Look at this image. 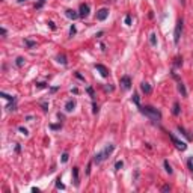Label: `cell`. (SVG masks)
<instances>
[{"mask_svg": "<svg viewBox=\"0 0 193 193\" xmlns=\"http://www.w3.org/2000/svg\"><path fill=\"white\" fill-rule=\"evenodd\" d=\"M140 112H142L145 116L150 118L151 121H154V122H159L160 119H161L160 110H157L155 107H152V106H143V107H140Z\"/></svg>", "mask_w": 193, "mask_h": 193, "instance_id": "6da1fadb", "label": "cell"}, {"mask_svg": "<svg viewBox=\"0 0 193 193\" xmlns=\"http://www.w3.org/2000/svg\"><path fill=\"white\" fill-rule=\"evenodd\" d=\"M113 150H115V145L109 143V145H107V146H106L103 151H100L98 154H95V155H94V163H95V165H100L103 160H106L110 155V154L113 152Z\"/></svg>", "mask_w": 193, "mask_h": 193, "instance_id": "7a4b0ae2", "label": "cell"}, {"mask_svg": "<svg viewBox=\"0 0 193 193\" xmlns=\"http://www.w3.org/2000/svg\"><path fill=\"white\" fill-rule=\"evenodd\" d=\"M181 33H183V20H178L175 26V30H174V42L178 44L181 39Z\"/></svg>", "mask_w": 193, "mask_h": 193, "instance_id": "3957f363", "label": "cell"}, {"mask_svg": "<svg viewBox=\"0 0 193 193\" xmlns=\"http://www.w3.org/2000/svg\"><path fill=\"white\" fill-rule=\"evenodd\" d=\"M169 137H170V140L174 142V145H175L178 150H181V151H185V150H187V145H185V142L180 140V139H176V137L172 135V133H169Z\"/></svg>", "mask_w": 193, "mask_h": 193, "instance_id": "277c9868", "label": "cell"}, {"mask_svg": "<svg viewBox=\"0 0 193 193\" xmlns=\"http://www.w3.org/2000/svg\"><path fill=\"white\" fill-rule=\"evenodd\" d=\"M119 84H121V88H122L124 91H128V89L131 88V79H130L128 76L121 77V80H119Z\"/></svg>", "mask_w": 193, "mask_h": 193, "instance_id": "5b68a950", "label": "cell"}, {"mask_svg": "<svg viewBox=\"0 0 193 193\" xmlns=\"http://www.w3.org/2000/svg\"><path fill=\"white\" fill-rule=\"evenodd\" d=\"M107 17H109V9L101 8L100 11L97 12V20H98V21H104Z\"/></svg>", "mask_w": 193, "mask_h": 193, "instance_id": "8992f818", "label": "cell"}, {"mask_svg": "<svg viewBox=\"0 0 193 193\" xmlns=\"http://www.w3.org/2000/svg\"><path fill=\"white\" fill-rule=\"evenodd\" d=\"M79 15L82 18H86L89 15V5H88V3H82V5H80V12H79Z\"/></svg>", "mask_w": 193, "mask_h": 193, "instance_id": "52a82bcc", "label": "cell"}, {"mask_svg": "<svg viewBox=\"0 0 193 193\" xmlns=\"http://www.w3.org/2000/svg\"><path fill=\"white\" fill-rule=\"evenodd\" d=\"M95 68H97V69L100 71V74H101L103 77H109V69L104 67V65H101V63H97V65H95Z\"/></svg>", "mask_w": 193, "mask_h": 193, "instance_id": "ba28073f", "label": "cell"}, {"mask_svg": "<svg viewBox=\"0 0 193 193\" xmlns=\"http://www.w3.org/2000/svg\"><path fill=\"white\" fill-rule=\"evenodd\" d=\"M74 107H76V100L71 98V100H68L67 103H65V110H67V112H73Z\"/></svg>", "mask_w": 193, "mask_h": 193, "instance_id": "9c48e42d", "label": "cell"}, {"mask_svg": "<svg viewBox=\"0 0 193 193\" xmlns=\"http://www.w3.org/2000/svg\"><path fill=\"white\" fill-rule=\"evenodd\" d=\"M140 89H142V92H145L146 95H150L151 94V86H150V83H146V82H142L140 83Z\"/></svg>", "mask_w": 193, "mask_h": 193, "instance_id": "30bf717a", "label": "cell"}, {"mask_svg": "<svg viewBox=\"0 0 193 193\" xmlns=\"http://www.w3.org/2000/svg\"><path fill=\"white\" fill-rule=\"evenodd\" d=\"M65 15H67L69 20H76L77 17H80L76 11H73V9H67V11H65Z\"/></svg>", "mask_w": 193, "mask_h": 193, "instance_id": "8fae6325", "label": "cell"}, {"mask_svg": "<svg viewBox=\"0 0 193 193\" xmlns=\"http://www.w3.org/2000/svg\"><path fill=\"white\" fill-rule=\"evenodd\" d=\"M73 176H74V184L79 185L80 181H79V168H73Z\"/></svg>", "mask_w": 193, "mask_h": 193, "instance_id": "7c38bea8", "label": "cell"}, {"mask_svg": "<svg viewBox=\"0 0 193 193\" xmlns=\"http://www.w3.org/2000/svg\"><path fill=\"white\" fill-rule=\"evenodd\" d=\"M150 44H151L152 47H155V45H157V35H155V33L150 35Z\"/></svg>", "mask_w": 193, "mask_h": 193, "instance_id": "4fadbf2b", "label": "cell"}, {"mask_svg": "<svg viewBox=\"0 0 193 193\" xmlns=\"http://www.w3.org/2000/svg\"><path fill=\"white\" fill-rule=\"evenodd\" d=\"M178 91H180V92H181V95H183V97H187V91H185L184 84L181 83V82H180V83H178Z\"/></svg>", "mask_w": 193, "mask_h": 193, "instance_id": "5bb4252c", "label": "cell"}, {"mask_svg": "<svg viewBox=\"0 0 193 193\" xmlns=\"http://www.w3.org/2000/svg\"><path fill=\"white\" fill-rule=\"evenodd\" d=\"M56 59H58V62H59V63H62V65H67V63H68V62H67V58H65L63 54H59V56H58Z\"/></svg>", "mask_w": 193, "mask_h": 193, "instance_id": "9a60e30c", "label": "cell"}, {"mask_svg": "<svg viewBox=\"0 0 193 193\" xmlns=\"http://www.w3.org/2000/svg\"><path fill=\"white\" fill-rule=\"evenodd\" d=\"M172 113H174L175 116L180 115V104H178V103H174V110H172Z\"/></svg>", "mask_w": 193, "mask_h": 193, "instance_id": "2e32d148", "label": "cell"}, {"mask_svg": "<svg viewBox=\"0 0 193 193\" xmlns=\"http://www.w3.org/2000/svg\"><path fill=\"white\" fill-rule=\"evenodd\" d=\"M133 103H135L136 106H139V107H140V100H139V94H133Z\"/></svg>", "mask_w": 193, "mask_h": 193, "instance_id": "e0dca14e", "label": "cell"}, {"mask_svg": "<svg viewBox=\"0 0 193 193\" xmlns=\"http://www.w3.org/2000/svg\"><path fill=\"white\" fill-rule=\"evenodd\" d=\"M24 60H26V59H24V58H21V56H20V58H17V60H15L17 67H23V65H24Z\"/></svg>", "mask_w": 193, "mask_h": 193, "instance_id": "ac0fdd59", "label": "cell"}, {"mask_svg": "<svg viewBox=\"0 0 193 193\" xmlns=\"http://www.w3.org/2000/svg\"><path fill=\"white\" fill-rule=\"evenodd\" d=\"M24 44L29 47V48H33L35 45H36V42L35 41H29V39H24Z\"/></svg>", "mask_w": 193, "mask_h": 193, "instance_id": "d6986e66", "label": "cell"}, {"mask_svg": "<svg viewBox=\"0 0 193 193\" xmlns=\"http://www.w3.org/2000/svg\"><path fill=\"white\" fill-rule=\"evenodd\" d=\"M165 169H166V172H168V174H172V172H174V170H172V166L169 165L168 161H165Z\"/></svg>", "mask_w": 193, "mask_h": 193, "instance_id": "ffe728a7", "label": "cell"}, {"mask_svg": "<svg viewBox=\"0 0 193 193\" xmlns=\"http://www.w3.org/2000/svg\"><path fill=\"white\" fill-rule=\"evenodd\" d=\"M178 130H180V131H181V133H183V135H184L185 137H187V139L190 140V136H189V133L185 131V130H184V128H183V127H181V125H178Z\"/></svg>", "mask_w": 193, "mask_h": 193, "instance_id": "44dd1931", "label": "cell"}, {"mask_svg": "<svg viewBox=\"0 0 193 193\" xmlns=\"http://www.w3.org/2000/svg\"><path fill=\"white\" fill-rule=\"evenodd\" d=\"M122 166H124V161H122V160H121V161H116V163H115V169H116V170H119V169L122 168Z\"/></svg>", "mask_w": 193, "mask_h": 193, "instance_id": "7402d4cb", "label": "cell"}, {"mask_svg": "<svg viewBox=\"0 0 193 193\" xmlns=\"http://www.w3.org/2000/svg\"><path fill=\"white\" fill-rule=\"evenodd\" d=\"M56 187H58V189H65V185L60 183V178H58V180H56Z\"/></svg>", "mask_w": 193, "mask_h": 193, "instance_id": "603a6c76", "label": "cell"}, {"mask_svg": "<svg viewBox=\"0 0 193 193\" xmlns=\"http://www.w3.org/2000/svg\"><path fill=\"white\" fill-rule=\"evenodd\" d=\"M76 27H74V26H71V27H69V36H74V35H76Z\"/></svg>", "mask_w": 193, "mask_h": 193, "instance_id": "cb8c5ba5", "label": "cell"}, {"mask_svg": "<svg viewBox=\"0 0 193 193\" xmlns=\"http://www.w3.org/2000/svg\"><path fill=\"white\" fill-rule=\"evenodd\" d=\"M2 97H3V98H6V100H15L12 95H8V94H5V92H2Z\"/></svg>", "mask_w": 193, "mask_h": 193, "instance_id": "d4e9b609", "label": "cell"}, {"mask_svg": "<svg viewBox=\"0 0 193 193\" xmlns=\"http://www.w3.org/2000/svg\"><path fill=\"white\" fill-rule=\"evenodd\" d=\"M68 161V152H63L62 154V163H67Z\"/></svg>", "mask_w": 193, "mask_h": 193, "instance_id": "484cf974", "label": "cell"}, {"mask_svg": "<svg viewBox=\"0 0 193 193\" xmlns=\"http://www.w3.org/2000/svg\"><path fill=\"white\" fill-rule=\"evenodd\" d=\"M187 165H189V168H190V170L193 172V157L192 159H189V161H187Z\"/></svg>", "mask_w": 193, "mask_h": 193, "instance_id": "4316f807", "label": "cell"}, {"mask_svg": "<svg viewBox=\"0 0 193 193\" xmlns=\"http://www.w3.org/2000/svg\"><path fill=\"white\" fill-rule=\"evenodd\" d=\"M125 24L127 26L131 24V17H130V15H127V17H125Z\"/></svg>", "mask_w": 193, "mask_h": 193, "instance_id": "83f0119b", "label": "cell"}, {"mask_svg": "<svg viewBox=\"0 0 193 193\" xmlns=\"http://www.w3.org/2000/svg\"><path fill=\"white\" fill-rule=\"evenodd\" d=\"M18 130H20V131H21V133H23V135H24V136H27V135H29V133H27V130H26V128H23V127H20Z\"/></svg>", "mask_w": 193, "mask_h": 193, "instance_id": "f1b7e54d", "label": "cell"}, {"mask_svg": "<svg viewBox=\"0 0 193 193\" xmlns=\"http://www.w3.org/2000/svg\"><path fill=\"white\" fill-rule=\"evenodd\" d=\"M175 65H176V67H180V65H183V59H180V58L176 59V62H175Z\"/></svg>", "mask_w": 193, "mask_h": 193, "instance_id": "f546056e", "label": "cell"}, {"mask_svg": "<svg viewBox=\"0 0 193 193\" xmlns=\"http://www.w3.org/2000/svg\"><path fill=\"white\" fill-rule=\"evenodd\" d=\"M169 190H170L169 185H163V187H161V192H169Z\"/></svg>", "mask_w": 193, "mask_h": 193, "instance_id": "4dcf8cb0", "label": "cell"}, {"mask_svg": "<svg viewBox=\"0 0 193 193\" xmlns=\"http://www.w3.org/2000/svg\"><path fill=\"white\" fill-rule=\"evenodd\" d=\"M44 2H45V0H39V3L36 5V8H38V9H39V8H42V5H44Z\"/></svg>", "mask_w": 193, "mask_h": 193, "instance_id": "1f68e13d", "label": "cell"}, {"mask_svg": "<svg viewBox=\"0 0 193 193\" xmlns=\"http://www.w3.org/2000/svg\"><path fill=\"white\" fill-rule=\"evenodd\" d=\"M88 92H89V95L94 98V89H92V88H88Z\"/></svg>", "mask_w": 193, "mask_h": 193, "instance_id": "d6a6232c", "label": "cell"}, {"mask_svg": "<svg viewBox=\"0 0 193 193\" xmlns=\"http://www.w3.org/2000/svg\"><path fill=\"white\" fill-rule=\"evenodd\" d=\"M0 32H2V35H3V36H6V29H5V27H2V29H0Z\"/></svg>", "mask_w": 193, "mask_h": 193, "instance_id": "836d02e7", "label": "cell"}, {"mask_svg": "<svg viewBox=\"0 0 193 193\" xmlns=\"http://www.w3.org/2000/svg\"><path fill=\"white\" fill-rule=\"evenodd\" d=\"M94 113H97V112H98V106H97V104H95V103H94V110H92Z\"/></svg>", "mask_w": 193, "mask_h": 193, "instance_id": "e575fe53", "label": "cell"}, {"mask_svg": "<svg viewBox=\"0 0 193 193\" xmlns=\"http://www.w3.org/2000/svg\"><path fill=\"white\" fill-rule=\"evenodd\" d=\"M48 24H50V27H51V29H56V26H54V23H53V21H50Z\"/></svg>", "mask_w": 193, "mask_h": 193, "instance_id": "d590c367", "label": "cell"}, {"mask_svg": "<svg viewBox=\"0 0 193 193\" xmlns=\"http://www.w3.org/2000/svg\"><path fill=\"white\" fill-rule=\"evenodd\" d=\"M23 2H26V0H18V3H23Z\"/></svg>", "mask_w": 193, "mask_h": 193, "instance_id": "8d00e7d4", "label": "cell"}]
</instances>
